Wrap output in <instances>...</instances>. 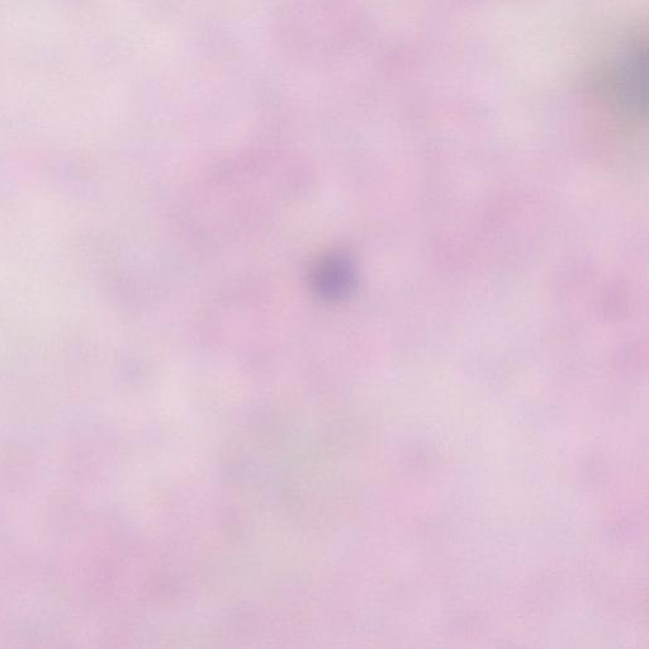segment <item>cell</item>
I'll return each instance as SVG.
<instances>
[{
  "mask_svg": "<svg viewBox=\"0 0 649 649\" xmlns=\"http://www.w3.org/2000/svg\"><path fill=\"white\" fill-rule=\"evenodd\" d=\"M648 49L633 41L613 60L605 77V92L615 106L633 117L647 113Z\"/></svg>",
  "mask_w": 649,
  "mask_h": 649,
  "instance_id": "6da1fadb",
  "label": "cell"
},
{
  "mask_svg": "<svg viewBox=\"0 0 649 649\" xmlns=\"http://www.w3.org/2000/svg\"><path fill=\"white\" fill-rule=\"evenodd\" d=\"M355 269L350 260L343 257L329 258L317 270V288L329 297H340L353 288Z\"/></svg>",
  "mask_w": 649,
  "mask_h": 649,
  "instance_id": "7a4b0ae2",
  "label": "cell"
}]
</instances>
